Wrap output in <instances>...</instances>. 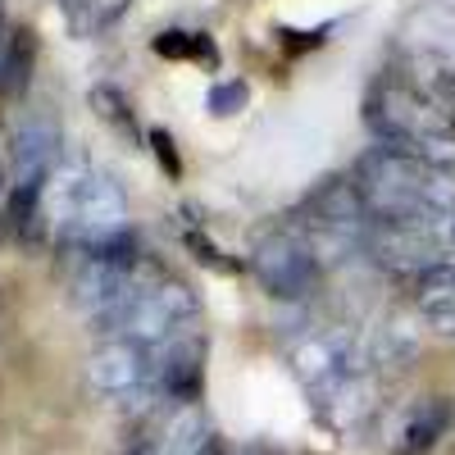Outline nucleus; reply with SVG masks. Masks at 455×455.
Wrapping results in <instances>:
<instances>
[{
	"label": "nucleus",
	"mask_w": 455,
	"mask_h": 455,
	"mask_svg": "<svg viewBox=\"0 0 455 455\" xmlns=\"http://www.w3.org/2000/svg\"><path fill=\"white\" fill-rule=\"evenodd\" d=\"M42 214L51 219L55 237L78 251L128 233V201L119 192V182L83 160H68L51 173L42 192Z\"/></svg>",
	"instance_id": "1"
},
{
	"label": "nucleus",
	"mask_w": 455,
	"mask_h": 455,
	"mask_svg": "<svg viewBox=\"0 0 455 455\" xmlns=\"http://www.w3.org/2000/svg\"><path fill=\"white\" fill-rule=\"evenodd\" d=\"M196 319V291L187 283H156V287H137L128 300L109 306L105 315H92V332L128 337L141 347H164V341Z\"/></svg>",
	"instance_id": "2"
},
{
	"label": "nucleus",
	"mask_w": 455,
	"mask_h": 455,
	"mask_svg": "<svg viewBox=\"0 0 455 455\" xmlns=\"http://www.w3.org/2000/svg\"><path fill=\"white\" fill-rule=\"evenodd\" d=\"M251 269L274 300H306V296L319 291V278H323L319 255L310 251V242H296L287 233L264 237L251 255Z\"/></svg>",
	"instance_id": "3"
},
{
	"label": "nucleus",
	"mask_w": 455,
	"mask_h": 455,
	"mask_svg": "<svg viewBox=\"0 0 455 455\" xmlns=\"http://www.w3.org/2000/svg\"><path fill=\"white\" fill-rule=\"evenodd\" d=\"M156 347H141V341L114 337L105 347H96L87 355V383L100 396H137L146 387H156Z\"/></svg>",
	"instance_id": "4"
},
{
	"label": "nucleus",
	"mask_w": 455,
	"mask_h": 455,
	"mask_svg": "<svg viewBox=\"0 0 455 455\" xmlns=\"http://www.w3.org/2000/svg\"><path fill=\"white\" fill-rule=\"evenodd\" d=\"M137 291L132 283V264H119V259H83L78 274H73V300L92 315H105L109 306H119Z\"/></svg>",
	"instance_id": "5"
},
{
	"label": "nucleus",
	"mask_w": 455,
	"mask_h": 455,
	"mask_svg": "<svg viewBox=\"0 0 455 455\" xmlns=\"http://www.w3.org/2000/svg\"><path fill=\"white\" fill-rule=\"evenodd\" d=\"M310 219L319 223V228H332V233H360V228H369L373 219H369V201H364V192H360V182H351V178H332V182H323L319 192L310 196Z\"/></svg>",
	"instance_id": "6"
},
{
	"label": "nucleus",
	"mask_w": 455,
	"mask_h": 455,
	"mask_svg": "<svg viewBox=\"0 0 455 455\" xmlns=\"http://www.w3.org/2000/svg\"><path fill=\"white\" fill-rule=\"evenodd\" d=\"M201 341H169L160 364H156V392L164 401L182 405H196L201 396Z\"/></svg>",
	"instance_id": "7"
},
{
	"label": "nucleus",
	"mask_w": 455,
	"mask_h": 455,
	"mask_svg": "<svg viewBox=\"0 0 455 455\" xmlns=\"http://www.w3.org/2000/svg\"><path fill=\"white\" fill-rule=\"evenodd\" d=\"M414 291H419V315L428 319V328L442 337H455V259L414 278Z\"/></svg>",
	"instance_id": "8"
},
{
	"label": "nucleus",
	"mask_w": 455,
	"mask_h": 455,
	"mask_svg": "<svg viewBox=\"0 0 455 455\" xmlns=\"http://www.w3.org/2000/svg\"><path fill=\"white\" fill-rule=\"evenodd\" d=\"M451 428V401L433 396V401H419V410L405 419L401 428V442H396V455H424L437 446V437H446Z\"/></svg>",
	"instance_id": "9"
},
{
	"label": "nucleus",
	"mask_w": 455,
	"mask_h": 455,
	"mask_svg": "<svg viewBox=\"0 0 455 455\" xmlns=\"http://www.w3.org/2000/svg\"><path fill=\"white\" fill-rule=\"evenodd\" d=\"M60 5L78 36H100L132 10V0H60Z\"/></svg>",
	"instance_id": "10"
},
{
	"label": "nucleus",
	"mask_w": 455,
	"mask_h": 455,
	"mask_svg": "<svg viewBox=\"0 0 455 455\" xmlns=\"http://www.w3.org/2000/svg\"><path fill=\"white\" fill-rule=\"evenodd\" d=\"M92 109L100 114V119H105L114 132L137 137V119H132V105L124 100V92H114V87H92Z\"/></svg>",
	"instance_id": "11"
},
{
	"label": "nucleus",
	"mask_w": 455,
	"mask_h": 455,
	"mask_svg": "<svg viewBox=\"0 0 455 455\" xmlns=\"http://www.w3.org/2000/svg\"><path fill=\"white\" fill-rule=\"evenodd\" d=\"M246 96H251V87H246V83L228 78V83L210 87V114H219V119H228V114H237V109L246 105Z\"/></svg>",
	"instance_id": "12"
},
{
	"label": "nucleus",
	"mask_w": 455,
	"mask_h": 455,
	"mask_svg": "<svg viewBox=\"0 0 455 455\" xmlns=\"http://www.w3.org/2000/svg\"><path fill=\"white\" fill-rule=\"evenodd\" d=\"M214 455H264V451H251V446H223V451H214Z\"/></svg>",
	"instance_id": "13"
},
{
	"label": "nucleus",
	"mask_w": 455,
	"mask_h": 455,
	"mask_svg": "<svg viewBox=\"0 0 455 455\" xmlns=\"http://www.w3.org/2000/svg\"><path fill=\"white\" fill-rule=\"evenodd\" d=\"M128 455H156V446H132Z\"/></svg>",
	"instance_id": "14"
},
{
	"label": "nucleus",
	"mask_w": 455,
	"mask_h": 455,
	"mask_svg": "<svg viewBox=\"0 0 455 455\" xmlns=\"http://www.w3.org/2000/svg\"><path fill=\"white\" fill-rule=\"evenodd\" d=\"M0 187H5V173H0Z\"/></svg>",
	"instance_id": "15"
}]
</instances>
